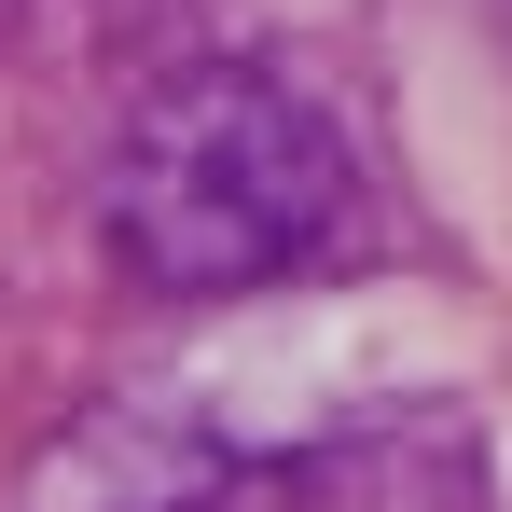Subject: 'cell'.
<instances>
[{"label":"cell","mask_w":512,"mask_h":512,"mask_svg":"<svg viewBox=\"0 0 512 512\" xmlns=\"http://www.w3.org/2000/svg\"><path fill=\"white\" fill-rule=\"evenodd\" d=\"M346 194H360V167H346L333 111L291 70L208 56V70H167L125 111V139H111V250L167 305H222V291H263V277L319 263Z\"/></svg>","instance_id":"obj_1"}]
</instances>
